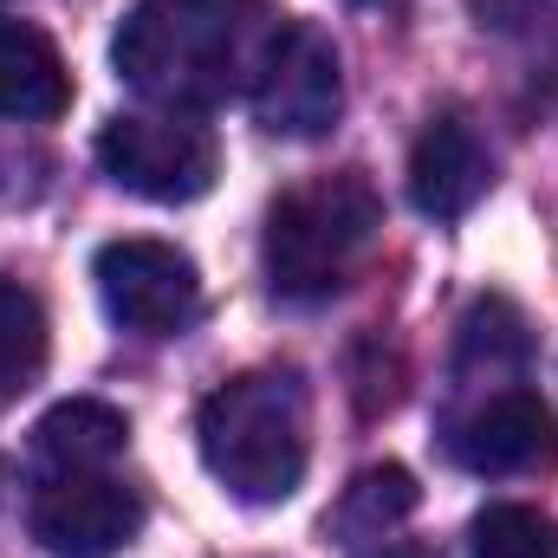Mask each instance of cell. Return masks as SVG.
Returning a JSON list of instances; mask_svg holds the SVG:
<instances>
[{
	"instance_id": "obj_12",
	"label": "cell",
	"mask_w": 558,
	"mask_h": 558,
	"mask_svg": "<svg viewBox=\"0 0 558 558\" xmlns=\"http://www.w3.org/2000/svg\"><path fill=\"white\" fill-rule=\"evenodd\" d=\"M416 474L410 468H397V461H384V468H364L351 487H344V500H338V513H331V539L338 546H364V539H390L410 513H416Z\"/></svg>"
},
{
	"instance_id": "obj_3",
	"label": "cell",
	"mask_w": 558,
	"mask_h": 558,
	"mask_svg": "<svg viewBox=\"0 0 558 558\" xmlns=\"http://www.w3.org/2000/svg\"><path fill=\"white\" fill-rule=\"evenodd\" d=\"M384 228V195L371 189L364 169H338L318 175L305 189H286L267 215V286L279 299H331L344 292L357 260L377 247Z\"/></svg>"
},
{
	"instance_id": "obj_7",
	"label": "cell",
	"mask_w": 558,
	"mask_h": 558,
	"mask_svg": "<svg viewBox=\"0 0 558 558\" xmlns=\"http://www.w3.org/2000/svg\"><path fill=\"white\" fill-rule=\"evenodd\" d=\"M143 494L124 487L118 474H52L33 494V539L52 558H111L137 539Z\"/></svg>"
},
{
	"instance_id": "obj_9",
	"label": "cell",
	"mask_w": 558,
	"mask_h": 558,
	"mask_svg": "<svg viewBox=\"0 0 558 558\" xmlns=\"http://www.w3.org/2000/svg\"><path fill=\"white\" fill-rule=\"evenodd\" d=\"M487 189H494V156H487L481 131L461 111L428 118L410 149V202L428 221H461Z\"/></svg>"
},
{
	"instance_id": "obj_14",
	"label": "cell",
	"mask_w": 558,
	"mask_h": 558,
	"mask_svg": "<svg viewBox=\"0 0 558 558\" xmlns=\"http://www.w3.org/2000/svg\"><path fill=\"white\" fill-rule=\"evenodd\" d=\"M468 558H558V520L526 500H500V507L474 513Z\"/></svg>"
},
{
	"instance_id": "obj_2",
	"label": "cell",
	"mask_w": 558,
	"mask_h": 558,
	"mask_svg": "<svg viewBox=\"0 0 558 558\" xmlns=\"http://www.w3.org/2000/svg\"><path fill=\"white\" fill-rule=\"evenodd\" d=\"M195 441L208 474L247 500V507H279L299 494L305 481V454H312V397L299 371H241L228 377L202 416H195Z\"/></svg>"
},
{
	"instance_id": "obj_13",
	"label": "cell",
	"mask_w": 558,
	"mask_h": 558,
	"mask_svg": "<svg viewBox=\"0 0 558 558\" xmlns=\"http://www.w3.org/2000/svg\"><path fill=\"white\" fill-rule=\"evenodd\" d=\"M46 312L20 279H0V410L39 384L46 371Z\"/></svg>"
},
{
	"instance_id": "obj_8",
	"label": "cell",
	"mask_w": 558,
	"mask_h": 558,
	"mask_svg": "<svg viewBox=\"0 0 558 558\" xmlns=\"http://www.w3.org/2000/svg\"><path fill=\"white\" fill-rule=\"evenodd\" d=\"M448 454L468 474H539L558 468V416L533 390H500L448 428Z\"/></svg>"
},
{
	"instance_id": "obj_6",
	"label": "cell",
	"mask_w": 558,
	"mask_h": 558,
	"mask_svg": "<svg viewBox=\"0 0 558 558\" xmlns=\"http://www.w3.org/2000/svg\"><path fill=\"white\" fill-rule=\"evenodd\" d=\"M247 98L274 137H325L344 111V72H338L331 33H318L312 20H286Z\"/></svg>"
},
{
	"instance_id": "obj_11",
	"label": "cell",
	"mask_w": 558,
	"mask_h": 558,
	"mask_svg": "<svg viewBox=\"0 0 558 558\" xmlns=\"http://www.w3.org/2000/svg\"><path fill=\"white\" fill-rule=\"evenodd\" d=\"M124 448H131V422H124V410H111V403H98V397L52 403L46 416L33 422V454H39L52 474L111 468Z\"/></svg>"
},
{
	"instance_id": "obj_5",
	"label": "cell",
	"mask_w": 558,
	"mask_h": 558,
	"mask_svg": "<svg viewBox=\"0 0 558 558\" xmlns=\"http://www.w3.org/2000/svg\"><path fill=\"white\" fill-rule=\"evenodd\" d=\"M92 279H98L111 325H124L137 338H175L202 318V274L169 241H143V234L105 241L92 260Z\"/></svg>"
},
{
	"instance_id": "obj_1",
	"label": "cell",
	"mask_w": 558,
	"mask_h": 558,
	"mask_svg": "<svg viewBox=\"0 0 558 558\" xmlns=\"http://www.w3.org/2000/svg\"><path fill=\"white\" fill-rule=\"evenodd\" d=\"M279 26L267 0H137L111 39L124 85L162 111H208L254 92Z\"/></svg>"
},
{
	"instance_id": "obj_4",
	"label": "cell",
	"mask_w": 558,
	"mask_h": 558,
	"mask_svg": "<svg viewBox=\"0 0 558 558\" xmlns=\"http://www.w3.org/2000/svg\"><path fill=\"white\" fill-rule=\"evenodd\" d=\"M98 169L137 202H202L221 175V143L189 111H131L98 131Z\"/></svg>"
},
{
	"instance_id": "obj_15",
	"label": "cell",
	"mask_w": 558,
	"mask_h": 558,
	"mask_svg": "<svg viewBox=\"0 0 558 558\" xmlns=\"http://www.w3.org/2000/svg\"><path fill=\"white\" fill-rule=\"evenodd\" d=\"M371 558H435V553H428L422 539H397V546H377Z\"/></svg>"
},
{
	"instance_id": "obj_10",
	"label": "cell",
	"mask_w": 558,
	"mask_h": 558,
	"mask_svg": "<svg viewBox=\"0 0 558 558\" xmlns=\"http://www.w3.org/2000/svg\"><path fill=\"white\" fill-rule=\"evenodd\" d=\"M65 105H72V72L59 46L26 20H0V118L52 124L65 118Z\"/></svg>"
}]
</instances>
